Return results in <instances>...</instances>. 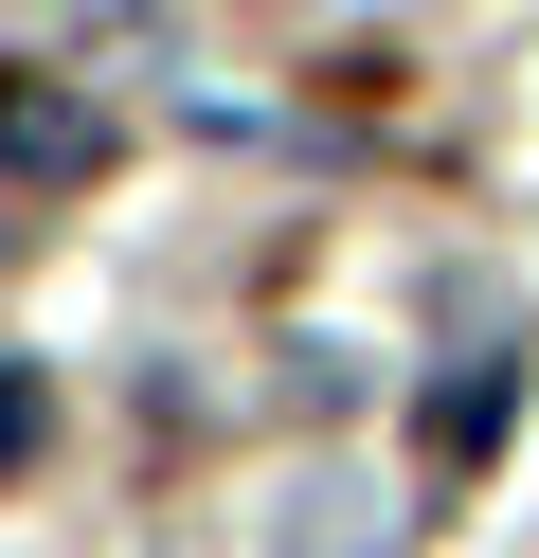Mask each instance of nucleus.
Here are the masks:
<instances>
[{"mask_svg": "<svg viewBox=\"0 0 539 558\" xmlns=\"http://www.w3.org/2000/svg\"><path fill=\"white\" fill-rule=\"evenodd\" d=\"M90 145H108V126L72 109V90H19V73H0V162H19V181H90Z\"/></svg>", "mask_w": 539, "mask_h": 558, "instance_id": "f257e3e1", "label": "nucleus"}, {"mask_svg": "<svg viewBox=\"0 0 539 558\" xmlns=\"http://www.w3.org/2000/svg\"><path fill=\"white\" fill-rule=\"evenodd\" d=\"M503 414H522V378H503V361H467V378H431L414 450H431V469H486V450H503Z\"/></svg>", "mask_w": 539, "mask_h": 558, "instance_id": "f03ea898", "label": "nucleus"}, {"mask_svg": "<svg viewBox=\"0 0 539 558\" xmlns=\"http://www.w3.org/2000/svg\"><path fill=\"white\" fill-rule=\"evenodd\" d=\"M36 433H54V397H36V361H0V486L36 469Z\"/></svg>", "mask_w": 539, "mask_h": 558, "instance_id": "7ed1b4c3", "label": "nucleus"}]
</instances>
